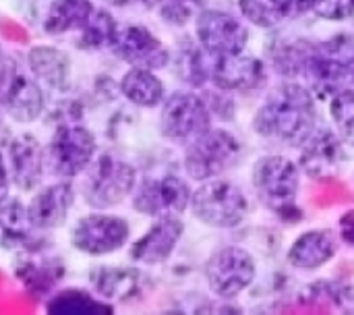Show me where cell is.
<instances>
[{
  "label": "cell",
  "mask_w": 354,
  "mask_h": 315,
  "mask_svg": "<svg viewBox=\"0 0 354 315\" xmlns=\"http://www.w3.org/2000/svg\"><path fill=\"white\" fill-rule=\"evenodd\" d=\"M253 129L286 145H303L317 129L315 98L307 85L282 83L272 89L253 118Z\"/></svg>",
  "instance_id": "obj_1"
},
{
  "label": "cell",
  "mask_w": 354,
  "mask_h": 315,
  "mask_svg": "<svg viewBox=\"0 0 354 315\" xmlns=\"http://www.w3.org/2000/svg\"><path fill=\"white\" fill-rule=\"evenodd\" d=\"M253 189L257 199L278 214L284 222H299L303 212L297 208L301 185L299 166L284 156H263L253 166Z\"/></svg>",
  "instance_id": "obj_2"
},
{
  "label": "cell",
  "mask_w": 354,
  "mask_h": 315,
  "mask_svg": "<svg viewBox=\"0 0 354 315\" xmlns=\"http://www.w3.org/2000/svg\"><path fill=\"white\" fill-rule=\"evenodd\" d=\"M135 168L120 158L104 154L89 164L83 183V199L95 210H108L122 204L135 191Z\"/></svg>",
  "instance_id": "obj_3"
},
{
  "label": "cell",
  "mask_w": 354,
  "mask_h": 315,
  "mask_svg": "<svg viewBox=\"0 0 354 315\" xmlns=\"http://www.w3.org/2000/svg\"><path fill=\"white\" fill-rule=\"evenodd\" d=\"M191 210L195 218L214 228H234L249 212L247 195L230 181L209 179L191 195Z\"/></svg>",
  "instance_id": "obj_4"
},
{
  "label": "cell",
  "mask_w": 354,
  "mask_h": 315,
  "mask_svg": "<svg viewBox=\"0 0 354 315\" xmlns=\"http://www.w3.org/2000/svg\"><path fill=\"white\" fill-rule=\"evenodd\" d=\"M241 158V143L232 133L222 129H207L199 137L187 143L185 152V170L193 181L218 179L230 170Z\"/></svg>",
  "instance_id": "obj_5"
},
{
  "label": "cell",
  "mask_w": 354,
  "mask_h": 315,
  "mask_svg": "<svg viewBox=\"0 0 354 315\" xmlns=\"http://www.w3.org/2000/svg\"><path fill=\"white\" fill-rule=\"evenodd\" d=\"M0 106L15 123H33L44 112V91L31 73L0 54Z\"/></svg>",
  "instance_id": "obj_6"
},
{
  "label": "cell",
  "mask_w": 354,
  "mask_h": 315,
  "mask_svg": "<svg viewBox=\"0 0 354 315\" xmlns=\"http://www.w3.org/2000/svg\"><path fill=\"white\" fill-rule=\"evenodd\" d=\"M205 278L216 297L234 299L255 280V260L239 245L220 247L205 264Z\"/></svg>",
  "instance_id": "obj_7"
},
{
  "label": "cell",
  "mask_w": 354,
  "mask_h": 315,
  "mask_svg": "<svg viewBox=\"0 0 354 315\" xmlns=\"http://www.w3.org/2000/svg\"><path fill=\"white\" fill-rule=\"evenodd\" d=\"M212 112L195 91H174L164 100L160 129L174 143H189L209 129Z\"/></svg>",
  "instance_id": "obj_8"
},
{
  "label": "cell",
  "mask_w": 354,
  "mask_h": 315,
  "mask_svg": "<svg viewBox=\"0 0 354 315\" xmlns=\"http://www.w3.org/2000/svg\"><path fill=\"white\" fill-rule=\"evenodd\" d=\"M95 156V137L81 125H60L52 135L46 162L60 179H73L89 168Z\"/></svg>",
  "instance_id": "obj_9"
},
{
  "label": "cell",
  "mask_w": 354,
  "mask_h": 315,
  "mask_svg": "<svg viewBox=\"0 0 354 315\" xmlns=\"http://www.w3.org/2000/svg\"><path fill=\"white\" fill-rule=\"evenodd\" d=\"M129 235L131 226L124 218L110 214H89L75 224L71 243L77 251L100 258L122 249L129 241Z\"/></svg>",
  "instance_id": "obj_10"
},
{
  "label": "cell",
  "mask_w": 354,
  "mask_h": 315,
  "mask_svg": "<svg viewBox=\"0 0 354 315\" xmlns=\"http://www.w3.org/2000/svg\"><path fill=\"white\" fill-rule=\"evenodd\" d=\"M191 189L176 174H164L145 179L137 185L133 195V208L145 216H178L191 206Z\"/></svg>",
  "instance_id": "obj_11"
},
{
  "label": "cell",
  "mask_w": 354,
  "mask_h": 315,
  "mask_svg": "<svg viewBox=\"0 0 354 315\" xmlns=\"http://www.w3.org/2000/svg\"><path fill=\"white\" fill-rule=\"evenodd\" d=\"M197 42L214 56L241 54L249 42L247 25L224 10H201L195 23Z\"/></svg>",
  "instance_id": "obj_12"
},
{
  "label": "cell",
  "mask_w": 354,
  "mask_h": 315,
  "mask_svg": "<svg viewBox=\"0 0 354 315\" xmlns=\"http://www.w3.org/2000/svg\"><path fill=\"white\" fill-rule=\"evenodd\" d=\"M112 52L131 66L158 71L170 62L168 48L143 25L118 27Z\"/></svg>",
  "instance_id": "obj_13"
},
{
  "label": "cell",
  "mask_w": 354,
  "mask_h": 315,
  "mask_svg": "<svg viewBox=\"0 0 354 315\" xmlns=\"http://www.w3.org/2000/svg\"><path fill=\"white\" fill-rule=\"evenodd\" d=\"M344 160H346L344 141L336 131H332L328 127H317L309 135V139L303 143L301 168L311 179L332 177L334 172L340 170Z\"/></svg>",
  "instance_id": "obj_14"
},
{
  "label": "cell",
  "mask_w": 354,
  "mask_h": 315,
  "mask_svg": "<svg viewBox=\"0 0 354 315\" xmlns=\"http://www.w3.org/2000/svg\"><path fill=\"white\" fill-rule=\"evenodd\" d=\"M25 251L17 258V268L15 274L21 280V285L33 293V295H46L52 291L60 278L64 276V264L62 260L41 247H23Z\"/></svg>",
  "instance_id": "obj_15"
},
{
  "label": "cell",
  "mask_w": 354,
  "mask_h": 315,
  "mask_svg": "<svg viewBox=\"0 0 354 315\" xmlns=\"http://www.w3.org/2000/svg\"><path fill=\"white\" fill-rule=\"evenodd\" d=\"M266 79V66L259 58L247 54H226L214 56L212 60V77L218 89L224 91H253Z\"/></svg>",
  "instance_id": "obj_16"
},
{
  "label": "cell",
  "mask_w": 354,
  "mask_h": 315,
  "mask_svg": "<svg viewBox=\"0 0 354 315\" xmlns=\"http://www.w3.org/2000/svg\"><path fill=\"white\" fill-rule=\"evenodd\" d=\"M185 224L178 220V216H160L153 226L133 243L131 247V260L145 264V266H158L164 264L172 251L176 249L180 237H183Z\"/></svg>",
  "instance_id": "obj_17"
},
{
  "label": "cell",
  "mask_w": 354,
  "mask_h": 315,
  "mask_svg": "<svg viewBox=\"0 0 354 315\" xmlns=\"http://www.w3.org/2000/svg\"><path fill=\"white\" fill-rule=\"evenodd\" d=\"M46 152L31 133H21L8 143V172L21 191H33L44 177Z\"/></svg>",
  "instance_id": "obj_18"
},
{
  "label": "cell",
  "mask_w": 354,
  "mask_h": 315,
  "mask_svg": "<svg viewBox=\"0 0 354 315\" xmlns=\"http://www.w3.org/2000/svg\"><path fill=\"white\" fill-rule=\"evenodd\" d=\"M73 201H75L73 185L66 181H60L50 187H44L41 191L33 195L31 204L27 206V216L33 228L54 231L66 222Z\"/></svg>",
  "instance_id": "obj_19"
},
{
  "label": "cell",
  "mask_w": 354,
  "mask_h": 315,
  "mask_svg": "<svg viewBox=\"0 0 354 315\" xmlns=\"http://www.w3.org/2000/svg\"><path fill=\"white\" fill-rule=\"evenodd\" d=\"M93 291L112 303H131L143 295L145 276L127 266H97L89 274Z\"/></svg>",
  "instance_id": "obj_20"
},
{
  "label": "cell",
  "mask_w": 354,
  "mask_h": 315,
  "mask_svg": "<svg viewBox=\"0 0 354 315\" xmlns=\"http://www.w3.org/2000/svg\"><path fill=\"white\" fill-rule=\"evenodd\" d=\"M338 251L336 235L328 228H313L303 233L288 249V264L297 270L313 272L334 260Z\"/></svg>",
  "instance_id": "obj_21"
},
{
  "label": "cell",
  "mask_w": 354,
  "mask_h": 315,
  "mask_svg": "<svg viewBox=\"0 0 354 315\" xmlns=\"http://www.w3.org/2000/svg\"><path fill=\"white\" fill-rule=\"evenodd\" d=\"M27 69L37 83L64 89L71 77V58L54 46H33L27 52Z\"/></svg>",
  "instance_id": "obj_22"
},
{
  "label": "cell",
  "mask_w": 354,
  "mask_h": 315,
  "mask_svg": "<svg viewBox=\"0 0 354 315\" xmlns=\"http://www.w3.org/2000/svg\"><path fill=\"white\" fill-rule=\"evenodd\" d=\"M33 224L27 216V208L19 199L0 201V249L15 251L31 243Z\"/></svg>",
  "instance_id": "obj_23"
},
{
  "label": "cell",
  "mask_w": 354,
  "mask_h": 315,
  "mask_svg": "<svg viewBox=\"0 0 354 315\" xmlns=\"http://www.w3.org/2000/svg\"><path fill=\"white\" fill-rule=\"evenodd\" d=\"M122 96L139 108H156L164 102V83L149 69L133 66L120 79Z\"/></svg>",
  "instance_id": "obj_24"
},
{
  "label": "cell",
  "mask_w": 354,
  "mask_h": 315,
  "mask_svg": "<svg viewBox=\"0 0 354 315\" xmlns=\"http://www.w3.org/2000/svg\"><path fill=\"white\" fill-rule=\"evenodd\" d=\"M91 12H93L91 0H52L44 21V29L50 35H60L66 31L81 29Z\"/></svg>",
  "instance_id": "obj_25"
},
{
  "label": "cell",
  "mask_w": 354,
  "mask_h": 315,
  "mask_svg": "<svg viewBox=\"0 0 354 315\" xmlns=\"http://www.w3.org/2000/svg\"><path fill=\"white\" fill-rule=\"evenodd\" d=\"M46 312L52 315H102L114 314V305L97 301L87 291L64 289L46 301Z\"/></svg>",
  "instance_id": "obj_26"
},
{
  "label": "cell",
  "mask_w": 354,
  "mask_h": 315,
  "mask_svg": "<svg viewBox=\"0 0 354 315\" xmlns=\"http://www.w3.org/2000/svg\"><path fill=\"white\" fill-rule=\"evenodd\" d=\"M212 60L214 54H209L201 44L185 42L178 48L174 62H176V73L185 83L193 87H203L205 83H209L212 77Z\"/></svg>",
  "instance_id": "obj_27"
},
{
  "label": "cell",
  "mask_w": 354,
  "mask_h": 315,
  "mask_svg": "<svg viewBox=\"0 0 354 315\" xmlns=\"http://www.w3.org/2000/svg\"><path fill=\"white\" fill-rule=\"evenodd\" d=\"M116 33H118V25H116L114 17L104 8H93V12L89 15V19L81 27L79 46L83 50L112 48V44L116 39Z\"/></svg>",
  "instance_id": "obj_28"
},
{
  "label": "cell",
  "mask_w": 354,
  "mask_h": 315,
  "mask_svg": "<svg viewBox=\"0 0 354 315\" xmlns=\"http://www.w3.org/2000/svg\"><path fill=\"white\" fill-rule=\"evenodd\" d=\"M330 112L336 125V133L346 145L354 147V87H344L334 93Z\"/></svg>",
  "instance_id": "obj_29"
},
{
  "label": "cell",
  "mask_w": 354,
  "mask_h": 315,
  "mask_svg": "<svg viewBox=\"0 0 354 315\" xmlns=\"http://www.w3.org/2000/svg\"><path fill=\"white\" fill-rule=\"evenodd\" d=\"M239 8L241 15L255 27L272 29L286 21L278 0H239Z\"/></svg>",
  "instance_id": "obj_30"
},
{
  "label": "cell",
  "mask_w": 354,
  "mask_h": 315,
  "mask_svg": "<svg viewBox=\"0 0 354 315\" xmlns=\"http://www.w3.org/2000/svg\"><path fill=\"white\" fill-rule=\"evenodd\" d=\"M197 0H156L160 17L170 25H185L195 12Z\"/></svg>",
  "instance_id": "obj_31"
},
{
  "label": "cell",
  "mask_w": 354,
  "mask_h": 315,
  "mask_svg": "<svg viewBox=\"0 0 354 315\" xmlns=\"http://www.w3.org/2000/svg\"><path fill=\"white\" fill-rule=\"evenodd\" d=\"M311 10L326 21H344L351 15V0H313Z\"/></svg>",
  "instance_id": "obj_32"
},
{
  "label": "cell",
  "mask_w": 354,
  "mask_h": 315,
  "mask_svg": "<svg viewBox=\"0 0 354 315\" xmlns=\"http://www.w3.org/2000/svg\"><path fill=\"white\" fill-rule=\"evenodd\" d=\"M278 2L284 12V19H288V21L303 17L305 12L311 10V4H313V0H278Z\"/></svg>",
  "instance_id": "obj_33"
},
{
  "label": "cell",
  "mask_w": 354,
  "mask_h": 315,
  "mask_svg": "<svg viewBox=\"0 0 354 315\" xmlns=\"http://www.w3.org/2000/svg\"><path fill=\"white\" fill-rule=\"evenodd\" d=\"M340 237L348 243V245H354V210L346 212L342 218H340Z\"/></svg>",
  "instance_id": "obj_34"
},
{
  "label": "cell",
  "mask_w": 354,
  "mask_h": 315,
  "mask_svg": "<svg viewBox=\"0 0 354 315\" xmlns=\"http://www.w3.org/2000/svg\"><path fill=\"white\" fill-rule=\"evenodd\" d=\"M8 183H10V172L0 156V201L8 197Z\"/></svg>",
  "instance_id": "obj_35"
},
{
  "label": "cell",
  "mask_w": 354,
  "mask_h": 315,
  "mask_svg": "<svg viewBox=\"0 0 354 315\" xmlns=\"http://www.w3.org/2000/svg\"><path fill=\"white\" fill-rule=\"evenodd\" d=\"M156 0H110L114 6H149Z\"/></svg>",
  "instance_id": "obj_36"
},
{
  "label": "cell",
  "mask_w": 354,
  "mask_h": 315,
  "mask_svg": "<svg viewBox=\"0 0 354 315\" xmlns=\"http://www.w3.org/2000/svg\"><path fill=\"white\" fill-rule=\"evenodd\" d=\"M348 19H353L354 23V0H351V15H348Z\"/></svg>",
  "instance_id": "obj_37"
}]
</instances>
